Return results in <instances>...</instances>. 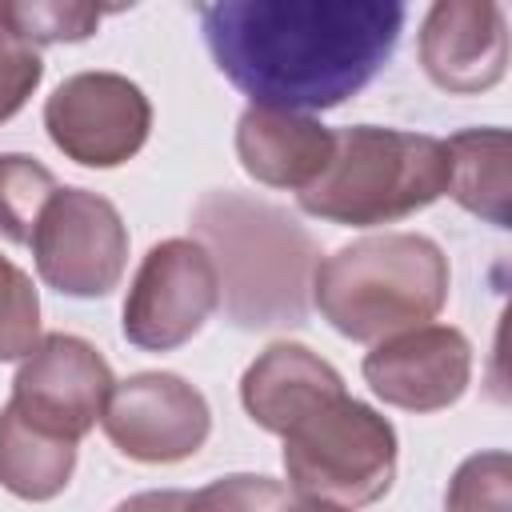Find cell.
I'll return each mask as SVG.
<instances>
[{
  "instance_id": "cell-1",
  "label": "cell",
  "mask_w": 512,
  "mask_h": 512,
  "mask_svg": "<svg viewBox=\"0 0 512 512\" xmlns=\"http://www.w3.org/2000/svg\"><path fill=\"white\" fill-rule=\"evenodd\" d=\"M404 16L392 0H220L200 8V32L252 104L312 116L388 64Z\"/></svg>"
},
{
  "instance_id": "cell-2",
  "label": "cell",
  "mask_w": 512,
  "mask_h": 512,
  "mask_svg": "<svg viewBox=\"0 0 512 512\" xmlns=\"http://www.w3.org/2000/svg\"><path fill=\"white\" fill-rule=\"evenodd\" d=\"M192 232L216 264L220 308L236 328H296L308 320L320 252L296 216L248 192L216 188L196 200Z\"/></svg>"
},
{
  "instance_id": "cell-3",
  "label": "cell",
  "mask_w": 512,
  "mask_h": 512,
  "mask_svg": "<svg viewBox=\"0 0 512 512\" xmlns=\"http://www.w3.org/2000/svg\"><path fill=\"white\" fill-rule=\"evenodd\" d=\"M452 272L432 236L380 232L324 256L312 272L316 312L348 340L376 344L432 324L448 304Z\"/></svg>"
},
{
  "instance_id": "cell-4",
  "label": "cell",
  "mask_w": 512,
  "mask_h": 512,
  "mask_svg": "<svg viewBox=\"0 0 512 512\" xmlns=\"http://www.w3.org/2000/svg\"><path fill=\"white\" fill-rule=\"evenodd\" d=\"M332 136L328 168L296 192L300 208L316 220L376 228L428 208L448 188L444 140L436 136L380 124H352Z\"/></svg>"
},
{
  "instance_id": "cell-5",
  "label": "cell",
  "mask_w": 512,
  "mask_h": 512,
  "mask_svg": "<svg viewBox=\"0 0 512 512\" xmlns=\"http://www.w3.org/2000/svg\"><path fill=\"white\" fill-rule=\"evenodd\" d=\"M288 488L300 500L364 508L388 496L396 480V428L372 404L340 392L304 412L284 436Z\"/></svg>"
},
{
  "instance_id": "cell-6",
  "label": "cell",
  "mask_w": 512,
  "mask_h": 512,
  "mask_svg": "<svg viewBox=\"0 0 512 512\" xmlns=\"http://www.w3.org/2000/svg\"><path fill=\"white\" fill-rule=\"evenodd\" d=\"M32 260L48 288L96 300L108 296L128 264V228L116 204L88 188H56L32 228Z\"/></svg>"
},
{
  "instance_id": "cell-7",
  "label": "cell",
  "mask_w": 512,
  "mask_h": 512,
  "mask_svg": "<svg viewBox=\"0 0 512 512\" xmlns=\"http://www.w3.org/2000/svg\"><path fill=\"white\" fill-rule=\"evenodd\" d=\"M220 308V276L196 236H168L140 260L124 296V340L144 352L188 344Z\"/></svg>"
},
{
  "instance_id": "cell-8",
  "label": "cell",
  "mask_w": 512,
  "mask_h": 512,
  "mask_svg": "<svg viewBox=\"0 0 512 512\" xmlns=\"http://www.w3.org/2000/svg\"><path fill=\"white\" fill-rule=\"evenodd\" d=\"M44 128L68 160L120 168L144 148L152 104L144 88L120 72H76L44 100Z\"/></svg>"
},
{
  "instance_id": "cell-9",
  "label": "cell",
  "mask_w": 512,
  "mask_h": 512,
  "mask_svg": "<svg viewBox=\"0 0 512 512\" xmlns=\"http://www.w3.org/2000/svg\"><path fill=\"white\" fill-rule=\"evenodd\" d=\"M112 388L116 376L96 344L68 332H48L20 360L8 404L32 428L80 444L104 416Z\"/></svg>"
},
{
  "instance_id": "cell-10",
  "label": "cell",
  "mask_w": 512,
  "mask_h": 512,
  "mask_svg": "<svg viewBox=\"0 0 512 512\" xmlns=\"http://www.w3.org/2000/svg\"><path fill=\"white\" fill-rule=\"evenodd\" d=\"M104 436L140 464H180L196 456L212 432L208 400L176 372H136L116 380L104 404Z\"/></svg>"
},
{
  "instance_id": "cell-11",
  "label": "cell",
  "mask_w": 512,
  "mask_h": 512,
  "mask_svg": "<svg viewBox=\"0 0 512 512\" xmlns=\"http://www.w3.org/2000/svg\"><path fill=\"white\" fill-rule=\"evenodd\" d=\"M364 380L392 408L440 412L472 384V344L452 324H420L376 340L364 356Z\"/></svg>"
},
{
  "instance_id": "cell-12",
  "label": "cell",
  "mask_w": 512,
  "mask_h": 512,
  "mask_svg": "<svg viewBox=\"0 0 512 512\" xmlns=\"http://www.w3.org/2000/svg\"><path fill=\"white\" fill-rule=\"evenodd\" d=\"M420 64L448 96H476L508 72V20L492 0H440L420 24Z\"/></svg>"
},
{
  "instance_id": "cell-13",
  "label": "cell",
  "mask_w": 512,
  "mask_h": 512,
  "mask_svg": "<svg viewBox=\"0 0 512 512\" xmlns=\"http://www.w3.org/2000/svg\"><path fill=\"white\" fill-rule=\"evenodd\" d=\"M332 128L316 116L248 104L236 120V156L240 168L264 188L304 192L332 160Z\"/></svg>"
},
{
  "instance_id": "cell-14",
  "label": "cell",
  "mask_w": 512,
  "mask_h": 512,
  "mask_svg": "<svg viewBox=\"0 0 512 512\" xmlns=\"http://www.w3.org/2000/svg\"><path fill=\"white\" fill-rule=\"evenodd\" d=\"M344 376L304 344L276 340L268 344L240 376V404L252 424L272 436H284L304 412L320 400L340 396Z\"/></svg>"
},
{
  "instance_id": "cell-15",
  "label": "cell",
  "mask_w": 512,
  "mask_h": 512,
  "mask_svg": "<svg viewBox=\"0 0 512 512\" xmlns=\"http://www.w3.org/2000/svg\"><path fill=\"white\" fill-rule=\"evenodd\" d=\"M444 160H448V196L488 220L492 228H508V160H512V140L504 128H464L444 140Z\"/></svg>"
},
{
  "instance_id": "cell-16",
  "label": "cell",
  "mask_w": 512,
  "mask_h": 512,
  "mask_svg": "<svg viewBox=\"0 0 512 512\" xmlns=\"http://www.w3.org/2000/svg\"><path fill=\"white\" fill-rule=\"evenodd\" d=\"M76 472V444L32 428L12 404L0 408V488L20 500H56Z\"/></svg>"
},
{
  "instance_id": "cell-17",
  "label": "cell",
  "mask_w": 512,
  "mask_h": 512,
  "mask_svg": "<svg viewBox=\"0 0 512 512\" xmlns=\"http://www.w3.org/2000/svg\"><path fill=\"white\" fill-rule=\"evenodd\" d=\"M56 188V176L36 156L0 152V236L8 244H28Z\"/></svg>"
},
{
  "instance_id": "cell-18",
  "label": "cell",
  "mask_w": 512,
  "mask_h": 512,
  "mask_svg": "<svg viewBox=\"0 0 512 512\" xmlns=\"http://www.w3.org/2000/svg\"><path fill=\"white\" fill-rule=\"evenodd\" d=\"M108 16V8L96 4H64V0H16V4H0V24L20 36L24 44H32L36 52L44 44H76L88 40L100 20Z\"/></svg>"
},
{
  "instance_id": "cell-19",
  "label": "cell",
  "mask_w": 512,
  "mask_h": 512,
  "mask_svg": "<svg viewBox=\"0 0 512 512\" xmlns=\"http://www.w3.org/2000/svg\"><path fill=\"white\" fill-rule=\"evenodd\" d=\"M444 512H512V456L504 448L468 456L448 480Z\"/></svg>"
},
{
  "instance_id": "cell-20",
  "label": "cell",
  "mask_w": 512,
  "mask_h": 512,
  "mask_svg": "<svg viewBox=\"0 0 512 512\" xmlns=\"http://www.w3.org/2000/svg\"><path fill=\"white\" fill-rule=\"evenodd\" d=\"M40 340V296L32 276L0 256V364L24 360Z\"/></svg>"
},
{
  "instance_id": "cell-21",
  "label": "cell",
  "mask_w": 512,
  "mask_h": 512,
  "mask_svg": "<svg viewBox=\"0 0 512 512\" xmlns=\"http://www.w3.org/2000/svg\"><path fill=\"white\" fill-rule=\"evenodd\" d=\"M292 496L280 480L256 472H232L192 492L188 512H288Z\"/></svg>"
},
{
  "instance_id": "cell-22",
  "label": "cell",
  "mask_w": 512,
  "mask_h": 512,
  "mask_svg": "<svg viewBox=\"0 0 512 512\" xmlns=\"http://www.w3.org/2000/svg\"><path fill=\"white\" fill-rule=\"evenodd\" d=\"M44 80V60L32 44L0 24V124L12 120Z\"/></svg>"
},
{
  "instance_id": "cell-23",
  "label": "cell",
  "mask_w": 512,
  "mask_h": 512,
  "mask_svg": "<svg viewBox=\"0 0 512 512\" xmlns=\"http://www.w3.org/2000/svg\"><path fill=\"white\" fill-rule=\"evenodd\" d=\"M192 492L180 488H164V492H136L128 500H120L112 512H188Z\"/></svg>"
},
{
  "instance_id": "cell-24",
  "label": "cell",
  "mask_w": 512,
  "mask_h": 512,
  "mask_svg": "<svg viewBox=\"0 0 512 512\" xmlns=\"http://www.w3.org/2000/svg\"><path fill=\"white\" fill-rule=\"evenodd\" d=\"M288 512H352V508H336V504H324V500H292Z\"/></svg>"
}]
</instances>
